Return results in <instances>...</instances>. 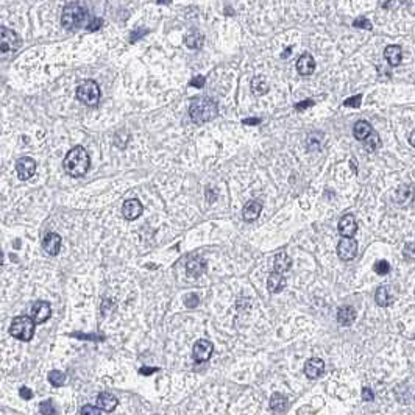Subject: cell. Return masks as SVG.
Segmentation results:
<instances>
[{
  "mask_svg": "<svg viewBox=\"0 0 415 415\" xmlns=\"http://www.w3.org/2000/svg\"><path fill=\"white\" fill-rule=\"evenodd\" d=\"M273 267H275V271L278 273H286V271H289L291 267H292V259L291 256L286 253V251H278L273 257Z\"/></svg>",
  "mask_w": 415,
  "mask_h": 415,
  "instance_id": "obj_20",
  "label": "cell"
},
{
  "mask_svg": "<svg viewBox=\"0 0 415 415\" xmlns=\"http://www.w3.org/2000/svg\"><path fill=\"white\" fill-rule=\"evenodd\" d=\"M19 46V36L16 32L10 30L7 27H0V52L7 53L16 50Z\"/></svg>",
  "mask_w": 415,
  "mask_h": 415,
  "instance_id": "obj_6",
  "label": "cell"
},
{
  "mask_svg": "<svg viewBox=\"0 0 415 415\" xmlns=\"http://www.w3.org/2000/svg\"><path fill=\"white\" fill-rule=\"evenodd\" d=\"M251 92L254 95H264L268 92V83L264 77H254L251 81Z\"/></svg>",
  "mask_w": 415,
  "mask_h": 415,
  "instance_id": "obj_28",
  "label": "cell"
},
{
  "mask_svg": "<svg viewBox=\"0 0 415 415\" xmlns=\"http://www.w3.org/2000/svg\"><path fill=\"white\" fill-rule=\"evenodd\" d=\"M362 398H364V401H373V398H375V393L371 392V389H368V387H364V390H362Z\"/></svg>",
  "mask_w": 415,
  "mask_h": 415,
  "instance_id": "obj_41",
  "label": "cell"
},
{
  "mask_svg": "<svg viewBox=\"0 0 415 415\" xmlns=\"http://www.w3.org/2000/svg\"><path fill=\"white\" fill-rule=\"evenodd\" d=\"M325 371V362L320 357H311L305 364V375L309 379H317L323 375Z\"/></svg>",
  "mask_w": 415,
  "mask_h": 415,
  "instance_id": "obj_14",
  "label": "cell"
},
{
  "mask_svg": "<svg viewBox=\"0 0 415 415\" xmlns=\"http://www.w3.org/2000/svg\"><path fill=\"white\" fill-rule=\"evenodd\" d=\"M16 172L21 180H30L36 174V161L30 156H22L16 163Z\"/></svg>",
  "mask_w": 415,
  "mask_h": 415,
  "instance_id": "obj_8",
  "label": "cell"
},
{
  "mask_svg": "<svg viewBox=\"0 0 415 415\" xmlns=\"http://www.w3.org/2000/svg\"><path fill=\"white\" fill-rule=\"evenodd\" d=\"M205 81H206V78H205L203 75H197V77H194V78L189 81V84L192 86V88H203V86H205Z\"/></svg>",
  "mask_w": 415,
  "mask_h": 415,
  "instance_id": "obj_38",
  "label": "cell"
},
{
  "mask_svg": "<svg viewBox=\"0 0 415 415\" xmlns=\"http://www.w3.org/2000/svg\"><path fill=\"white\" fill-rule=\"evenodd\" d=\"M312 105H314V100L308 98V100H303V102L297 103V105H295V108H297L298 111H305L306 108H309V106H312Z\"/></svg>",
  "mask_w": 415,
  "mask_h": 415,
  "instance_id": "obj_40",
  "label": "cell"
},
{
  "mask_svg": "<svg viewBox=\"0 0 415 415\" xmlns=\"http://www.w3.org/2000/svg\"><path fill=\"white\" fill-rule=\"evenodd\" d=\"M155 371H158V368H149V367H142V368L139 370V373H141V375H152V373H155Z\"/></svg>",
  "mask_w": 415,
  "mask_h": 415,
  "instance_id": "obj_43",
  "label": "cell"
},
{
  "mask_svg": "<svg viewBox=\"0 0 415 415\" xmlns=\"http://www.w3.org/2000/svg\"><path fill=\"white\" fill-rule=\"evenodd\" d=\"M242 123H245V125H256V123H261V119H257V117L244 119V120H242Z\"/></svg>",
  "mask_w": 415,
  "mask_h": 415,
  "instance_id": "obj_44",
  "label": "cell"
},
{
  "mask_svg": "<svg viewBox=\"0 0 415 415\" xmlns=\"http://www.w3.org/2000/svg\"><path fill=\"white\" fill-rule=\"evenodd\" d=\"M286 288V278L283 273H278V271H271L267 278V289L270 294H278Z\"/></svg>",
  "mask_w": 415,
  "mask_h": 415,
  "instance_id": "obj_19",
  "label": "cell"
},
{
  "mask_svg": "<svg viewBox=\"0 0 415 415\" xmlns=\"http://www.w3.org/2000/svg\"><path fill=\"white\" fill-rule=\"evenodd\" d=\"M50 316H52V308L47 302H42L41 300V302H36L32 306V316L30 317L35 320L36 325L47 322L50 319Z\"/></svg>",
  "mask_w": 415,
  "mask_h": 415,
  "instance_id": "obj_11",
  "label": "cell"
},
{
  "mask_svg": "<svg viewBox=\"0 0 415 415\" xmlns=\"http://www.w3.org/2000/svg\"><path fill=\"white\" fill-rule=\"evenodd\" d=\"M203 42H205V38H203L202 33H198V32H191L188 36H186V39H184V44L188 46L189 49H192V50L202 49L203 47Z\"/></svg>",
  "mask_w": 415,
  "mask_h": 415,
  "instance_id": "obj_26",
  "label": "cell"
},
{
  "mask_svg": "<svg viewBox=\"0 0 415 415\" xmlns=\"http://www.w3.org/2000/svg\"><path fill=\"white\" fill-rule=\"evenodd\" d=\"M117 404H119L117 398L109 392H102L97 396V407H100L105 412H112L117 407Z\"/></svg>",
  "mask_w": 415,
  "mask_h": 415,
  "instance_id": "obj_18",
  "label": "cell"
},
{
  "mask_svg": "<svg viewBox=\"0 0 415 415\" xmlns=\"http://www.w3.org/2000/svg\"><path fill=\"white\" fill-rule=\"evenodd\" d=\"M353 25L356 28H365V30H371V22L365 18H359V19H356L353 22Z\"/></svg>",
  "mask_w": 415,
  "mask_h": 415,
  "instance_id": "obj_37",
  "label": "cell"
},
{
  "mask_svg": "<svg viewBox=\"0 0 415 415\" xmlns=\"http://www.w3.org/2000/svg\"><path fill=\"white\" fill-rule=\"evenodd\" d=\"M362 103V95H354V97H350L348 100L343 102V106H351V108H359Z\"/></svg>",
  "mask_w": 415,
  "mask_h": 415,
  "instance_id": "obj_36",
  "label": "cell"
},
{
  "mask_svg": "<svg viewBox=\"0 0 415 415\" xmlns=\"http://www.w3.org/2000/svg\"><path fill=\"white\" fill-rule=\"evenodd\" d=\"M314 70H316V61H314L312 55L303 53L297 61V72L303 77H309L311 74H314Z\"/></svg>",
  "mask_w": 415,
  "mask_h": 415,
  "instance_id": "obj_16",
  "label": "cell"
},
{
  "mask_svg": "<svg viewBox=\"0 0 415 415\" xmlns=\"http://www.w3.org/2000/svg\"><path fill=\"white\" fill-rule=\"evenodd\" d=\"M35 328H36V323L32 317L19 316V317H14L11 320L10 334L18 340L30 342L35 336Z\"/></svg>",
  "mask_w": 415,
  "mask_h": 415,
  "instance_id": "obj_4",
  "label": "cell"
},
{
  "mask_svg": "<svg viewBox=\"0 0 415 415\" xmlns=\"http://www.w3.org/2000/svg\"><path fill=\"white\" fill-rule=\"evenodd\" d=\"M337 254L342 261H351L357 254V242L354 239L343 237L337 245Z\"/></svg>",
  "mask_w": 415,
  "mask_h": 415,
  "instance_id": "obj_9",
  "label": "cell"
},
{
  "mask_svg": "<svg viewBox=\"0 0 415 415\" xmlns=\"http://www.w3.org/2000/svg\"><path fill=\"white\" fill-rule=\"evenodd\" d=\"M373 270L376 271L378 275L384 276V275H387L389 271H390V265H389V262H387V261H378V262H375Z\"/></svg>",
  "mask_w": 415,
  "mask_h": 415,
  "instance_id": "obj_32",
  "label": "cell"
},
{
  "mask_svg": "<svg viewBox=\"0 0 415 415\" xmlns=\"http://www.w3.org/2000/svg\"><path fill=\"white\" fill-rule=\"evenodd\" d=\"M186 270H188L191 276H200L202 273H205L206 262L203 259H191L186 262Z\"/></svg>",
  "mask_w": 415,
  "mask_h": 415,
  "instance_id": "obj_24",
  "label": "cell"
},
{
  "mask_svg": "<svg viewBox=\"0 0 415 415\" xmlns=\"http://www.w3.org/2000/svg\"><path fill=\"white\" fill-rule=\"evenodd\" d=\"M212 351H214V345L206 340V339H200L194 343V348H192V357L195 362H206L209 357L212 356Z\"/></svg>",
  "mask_w": 415,
  "mask_h": 415,
  "instance_id": "obj_7",
  "label": "cell"
},
{
  "mask_svg": "<svg viewBox=\"0 0 415 415\" xmlns=\"http://www.w3.org/2000/svg\"><path fill=\"white\" fill-rule=\"evenodd\" d=\"M103 25V19H94V21H91L89 22V25L86 27V30L88 32H95V30H98L100 27Z\"/></svg>",
  "mask_w": 415,
  "mask_h": 415,
  "instance_id": "obj_39",
  "label": "cell"
},
{
  "mask_svg": "<svg viewBox=\"0 0 415 415\" xmlns=\"http://www.w3.org/2000/svg\"><path fill=\"white\" fill-rule=\"evenodd\" d=\"M61 24L66 30H78L81 27H88V10L83 8L78 2L67 4L61 14Z\"/></svg>",
  "mask_w": 415,
  "mask_h": 415,
  "instance_id": "obj_3",
  "label": "cell"
},
{
  "mask_svg": "<svg viewBox=\"0 0 415 415\" xmlns=\"http://www.w3.org/2000/svg\"><path fill=\"white\" fill-rule=\"evenodd\" d=\"M403 257L407 262H413L415 261V245L413 244H406L403 248Z\"/></svg>",
  "mask_w": 415,
  "mask_h": 415,
  "instance_id": "obj_33",
  "label": "cell"
},
{
  "mask_svg": "<svg viewBox=\"0 0 415 415\" xmlns=\"http://www.w3.org/2000/svg\"><path fill=\"white\" fill-rule=\"evenodd\" d=\"M80 415H102V410L97 406L92 404H84L80 410Z\"/></svg>",
  "mask_w": 415,
  "mask_h": 415,
  "instance_id": "obj_34",
  "label": "cell"
},
{
  "mask_svg": "<svg viewBox=\"0 0 415 415\" xmlns=\"http://www.w3.org/2000/svg\"><path fill=\"white\" fill-rule=\"evenodd\" d=\"M19 395H21L24 399H32V398H33V392H32L30 389H28V387H21Z\"/></svg>",
  "mask_w": 415,
  "mask_h": 415,
  "instance_id": "obj_42",
  "label": "cell"
},
{
  "mask_svg": "<svg viewBox=\"0 0 415 415\" xmlns=\"http://www.w3.org/2000/svg\"><path fill=\"white\" fill-rule=\"evenodd\" d=\"M49 382L53 385V387H61V385L66 382V375L60 370H52L49 373Z\"/></svg>",
  "mask_w": 415,
  "mask_h": 415,
  "instance_id": "obj_29",
  "label": "cell"
},
{
  "mask_svg": "<svg viewBox=\"0 0 415 415\" xmlns=\"http://www.w3.org/2000/svg\"><path fill=\"white\" fill-rule=\"evenodd\" d=\"M64 170L70 177L74 178H80L83 175H86V172L89 170V156L86 153V150L81 146H77L70 150L66 158H64Z\"/></svg>",
  "mask_w": 415,
  "mask_h": 415,
  "instance_id": "obj_2",
  "label": "cell"
},
{
  "mask_svg": "<svg viewBox=\"0 0 415 415\" xmlns=\"http://www.w3.org/2000/svg\"><path fill=\"white\" fill-rule=\"evenodd\" d=\"M142 211H144V208H142V203L139 202L137 198H128L125 200V203L122 206V214H123V217L126 220H134L137 219Z\"/></svg>",
  "mask_w": 415,
  "mask_h": 415,
  "instance_id": "obj_13",
  "label": "cell"
},
{
  "mask_svg": "<svg viewBox=\"0 0 415 415\" xmlns=\"http://www.w3.org/2000/svg\"><path fill=\"white\" fill-rule=\"evenodd\" d=\"M398 4L396 2H382L381 4V7H384V8H392V7H396Z\"/></svg>",
  "mask_w": 415,
  "mask_h": 415,
  "instance_id": "obj_45",
  "label": "cell"
},
{
  "mask_svg": "<svg viewBox=\"0 0 415 415\" xmlns=\"http://www.w3.org/2000/svg\"><path fill=\"white\" fill-rule=\"evenodd\" d=\"M409 142H410V144H412V146L415 147V130H413V131L410 133V137H409Z\"/></svg>",
  "mask_w": 415,
  "mask_h": 415,
  "instance_id": "obj_46",
  "label": "cell"
},
{
  "mask_svg": "<svg viewBox=\"0 0 415 415\" xmlns=\"http://www.w3.org/2000/svg\"><path fill=\"white\" fill-rule=\"evenodd\" d=\"M384 58L387 60V63L393 67H396L399 63H401V58H403V52H401V47L398 46H387L384 50Z\"/></svg>",
  "mask_w": 415,
  "mask_h": 415,
  "instance_id": "obj_21",
  "label": "cell"
},
{
  "mask_svg": "<svg viewBox=\"0 0 415 415\" xmlns=\"http://www.w3.org/2000/svg\"><path fill=\"white\" fill-rule=\"evenodd\" d=\"M261 211H262V205L259 202H256V200H250L248 203H245L244 209H242V217H244L245 222H254L261 216Z\"/></svg>",
  "mask_w": 415,
  "mask_h": 415,
  "instance_id": "obj_17",
  "label": "cell"
},
{
  "mask_svg": "<svg viewBox=\"0 0 415 415\" xmlns=\"http://www.w3.org/2000/svg\"><path fill=\"white\" fill-rule=\"evenodd\" d=\"M375 300H376V305L381 306V308L389 306L392 303V297H390L389 289L385 288V286H381V288H378V291L375 294Z\"/></svg>",
  "mask_w": 415,
  "mask_h": 415,
  "instance_id": "obj_27",
  "label": "cell"
},
{
  "mask_svg": "<svg viewBox=\"0 0 415 415\" xmlns=\"http://www.w3.org/2000/svg\"><path fill=\"white\" fill-rule=\"evenodd\" d=\"M42 248L50 256H56L61 250V236L56 233H47L42 239Z\"/></svg>",
  "mask_w": 415,
  "mask_h": 415,
  "instance_id": "obj_15",
  "label": "cell"
},
{
  "mask_svg": "<svg viewBox=\"0 0 415 415\" xmlns=\"http://www.w3.org/2000/svg\"><path fill=\"white\" fill-rule=\"evenodd\" d=\"M270 409L276 413L284 412L288 409V398L283 396L281 393H273L270 396Z\"/></svg>",
  "mask_w": 415,
  "mask_h": 415,
  "instance_id": "obj_25",
  "label": "cell"
},
{
  "mask_svg": "<svg viewBox=\"0 0 415 415\" xmlns=\"http://www.w3.org/2000/svg\"><path fill=\"white\" fill-rule=\"evenodd\" d=\"M356 320V311L351 306H342L337 311V322L342 326H350Z\"/></svg>",
  "mask_w": 415,
  "mask_h": 415,
  "instance_id": "obj_23",
  "label": "cell"
},
{
  "mask_svg": "<svg viewBox=\"0 0 415 415\" xmlns=\"http://www.w3.org/2000/svg\"><path fill=\"white\" fill-rule=\"evenodd\" d=\"M100 97H102V92H100L97 81H94V80H86V81L80 83V86L77 88V98L81 103L88 105V106L98 105Z\"/></svg>",
  "mask_w": 415,
  "mask_h": 415,
  "instance_id": "obj_5",
  "label": "cell"
},
{
  "mask_svg": "<svg viewBox=\"0 0 415 415\" xmlns=\"http://www.w3.org/2000/svg\"><path fill=\"white\" fill-rule=\"evenodd\" d=\"M371 133H373V128H371V125L365 120H359V122H356L354 123V128H353V134L357 141H361L364 142Z\"/></svg>",
  "mask_w": 415,
  "mask_h": 415,
  "instance_id": "obj_22",
  "label": "cell"
},
{
  "mask_svg": "<svg viewBox=\"0 0 415 415\" xmlns=\"http://www.w3.org/2000/svg\"><path fill=\"white\" fill-rule=\"evenodd\" d=\"M217 114H219L217 103L209 97H198L192 100L189 105V116L192 122L198 125L212 120L214 117H217Z\"/></svg>",
  "mask_w": 415,
  "mask_h": 415,
  "instance_id": "obj_1",
  "label": "cell"
},
{
  "mask_svg": "<svg viewBox=\"0 0 415 415\" xmlns=\"http://www.w3.org/2000/svg\"><path fill=\"white\" fill-rule=\"evenodd\" d=\"M415 198V188L410 184H403L395 191L393 200L398 206H407L413 202Z\"/></svg>",
  "mask_w": 415,
  "mask_h": 415,
  "instance_id": "obj_10",
  "label": "cell"
},
{
  "mask_svg": "<svg viewBox=\"0 0 415 415\" xmlns=\"http://www.w3.org/2000/svg\"><path fill=\"white\" fill-rule=\"evenodd\" d=\"M184 303H186V308H191V309H194V308H197V306H198V303H200V298H198V295H197V294H189L188 297H186Z\"/></svg>",
  "mask_w": 415,
  "mask_h": 415,
  "instance_id": "obj_35",
  "label": "cell"
},
{
  "mask_svg": "<svg viewBox=\"0 0 415 415\" xmlns=\"http://www.w3.org/2000/svg\"><path fill=\"white\" fill-rule=\"evenodd\" d=\"M39 410H41L42 415H56V413H58V412H56V407H55L52 399H46V401H42L39 404Z\"/></svg>",
  "mask_w": 415,
  "mask_h": 415,
  "instance_id": "obj_31",
  "label": "cell"
},
{
  "mask_svg": "<svg viewBox=\"0 0 415 415\" xmlns=\"http://www.w3.org/2000/svg\"><path fill=\"white\" fill-rule=\"evenodd\" d=\"M357 231V222H356V217L353 214H345L340 222H339V233L340 236L343 237H348V239H353V236L356 234Z\"/></svg>",
  "mask_w": 415,
  "mask_h": 415,
  "instance_id": "obj_12",
  "label": "cell"
},
{
  "mask_svg": "<svg viewBox=\"0 0 415 415\" xmlns=\"http://www.w3.org/2000/svg\"><path fill=\"white\" fill-rule=\"evenodd\" d=\"M364 146H365L367 152H375V150H378V149L381 147V139H379V136L376 134V131H373V133H371V134L364 141Z\"/></svg>",
  "mask_w": 415,
  "mask_h": 415,
  "instance_id": "obj_30",
  "label": "cell"
}]
</instances>
